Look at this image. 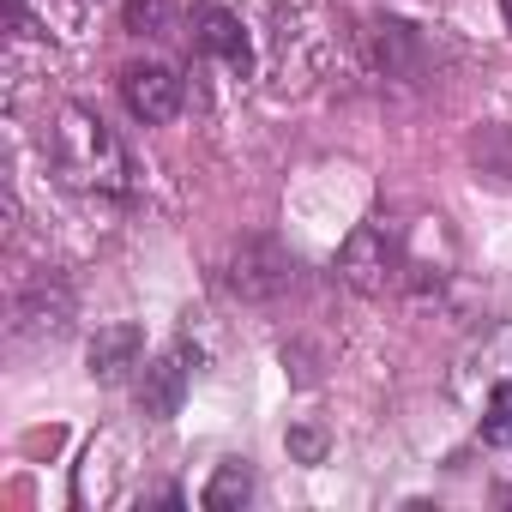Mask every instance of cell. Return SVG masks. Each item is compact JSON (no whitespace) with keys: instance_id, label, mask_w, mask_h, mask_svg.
I'll return each mask as SVG.
<instances>
[{"instance_id":"obj_1","label":"cell","mask_w":512,"mask_h":512,"mask_svg":"<svg viewBox=\"0 0 512 512\" xmlns=\"http://www.w3.org/2000/svg\"><path fill=\"white\" fill-rule=\"evenodd\" d=\"M49 157H55L61 181L79 187V193H103V199H133V193H139V163H133V151H127L121 133H115L97 109H85V103H67V109L55 115V127H49Z\"/></svg>"},{"instance_id":"obj_2","label":"cell","mask_w":512,"mask_h":512,"mask_svg":"<svg viewBox=\"0 0 512 512\" xmlns=\"http://www.w3.org/2000/svg\"><path fill=\"white\" fill-rule=\"evenodd\" d=\"M410 272H416V260H410L404 235H398L386 217L356 223L350 241L338 247V278H344L356 296H392V290L410 284Z\"/></svg>"},{"instance_id":"obj_3","label":"cell","mask_w":512,"mask_h":512,"mask_svg":"<svg viewBox=\"0 0 512 512\" xmlns=\"http://www.w3.org/2000/svg\"><path fill=\"white\" fill-rule=\"evenodd\" d=\"M223 284L241 302H278L296 284V260L278 241H266V235H241L235 253H229V266H223Z\"/></svg>"},{"instance_id":"obj_4","label":"cell","mask_w":512,"mask_h":512,"mask_svg":"<svg viewBox=\"0 0 512 512\" xmlns=\"http://www.w3.org/2000/svg\"><path fill=\"white\" fill-rule=\"evenodd\" d=\"M121 103H127L133 121L169 127L181 115V103H187V79L169 61H133V67H121Z\"/></svg>"},{"instance_id":"obj_5","label":"cell","mask_w":512,"mask_h":512,"mask_svg":"<svg viewBox=\"0 0 512 512\" xmlns=\"http://www.w3.org/2000/svg\"><path fill=\"white\" fill-rule=\"evenodd\" d=\"M13 332H19V338H67V332H73V290H67L55 272H43L31 290H19V302H13Z\"/></svg>"},{"instance_id":"obj_6","label":"cell","mask_w":512,"mask_h":512,"mask_svg":"<svg viewBox=\"0 0 512 512\" xmlns=\"http://www.w3.org/2000/svg\"><path fill=\"white\" fill-rule=\"evenodd\" d=\"M193 43H199L205 55H217L229 73L247 79V67H253V43H247V31H241L235 13H223V7H193Z\"/></svg>"},{"instance_id":"obj_7","label":"cell","mask_w":512,"mask_h":512,"mask_svg":"<svg viewBox=\"0 0 512 512\" xmlns=\"http://www.w3.org/2000/svg\"><path fill=\"white\" fill-rule=\"evenodd\" d=\"M139 356H145V332H139L133 320H115V326H103V332L91 338V350H85V362H91V380H103V386H121V380L139 368Z\"/></svg>"},{"instance_id":"obj_8","label":"cell","mask_w":512,"mask_h":512,"mask_svg":"<svg viewBox=\"0 0 512 512\" xmlns=\"http://www.w3.org/2000/svg\"><path fill=\"white\" fill-rule=\"evenodd\" d=\"M181 398H187V356L181 350H169L151 368H139V410L151 422H169L181 410Z\"/></svg>"},{"instance_id":"obj_9","label":"cell","mask_w":512,"mask_h":512,"mask_svg":"<svg viewBox=\"0 0 512 512\" xmlns=\"http://www.w3.org/2000/svg\"><path fill=\"white\" fill-rule=\"evenodd\" d=\"M374 43H380V73H392V79H416V73H422V61H416V49H422L416 25L380 19V25H374Z\"/></svg>"},{"instance_id":"obj_10","label":"cell","mask_w":512,"mask_h":512,"mask_svg":"<svg viewBox=\"0 0 512 512\" xmlns=\"http://www.w3.org/2000/svg\"><path fill=\"white\" fill-rule=\"evenodd\" d=\"M211 512H229V506H247L253 500V470H247V458H223L217 464V476L205 482V494H199Z\"/></svg>"},{"instance_id":"obj_11","label":"cell","mask_w":512,"mask_h":512,"mask_svg":"<svg viewBox=\"0 0 512 512\" xmlns=\"http://www.w3.org/2000/svg\"><path fill=\"white\" fill-rule=\"evenodd\" d=\"M482 440L488 446H512V380H500L482 404Z\"/></svg>"},{"instance_id":"obj_12","label":"cell","mask_w":512,"mask_h":512,"mask_svg":"<svg viewBox=\"0 0 512 512\" xmlns=\"http://www.w3.org/2000/svg\"><path fill=\"white\" fill-rule=\"evenodd\" d=\"M175 0H127V31L133 37H169Z\"/></svg>"},{"instance_id":"obj_13","label":"cell","mask_w":512,"mask_h":512,"mask_svg":"<svg viewBox=\"0 0 512 512\" xmlns=\"http://www.w3.org/2000/svg\"><path fill=\"white\" fill-rule=\"evenodd\" d=\"M290 452H296L302 464H320V458H326V434H320V428H290Z\"/></svg>"},{"instance_id":"obj_14","label":"cell","mask_w":512,"mask_h":512,"mask_svg":"<svg viewBox=\"0 0 512 512\" xmlns=\"http://www.w3.org/2000/svg\"><path fill=\"white\" fill-rule=\"evenodd\" d=\"M500 13H506V31H512V0H500Z\"/></svg>"},{"instance_id":"obj_15","label":"cell","mask_w":512,"mask_h":512,"mask_svg":"<svg viewBox=\"0 0 512 512\" xmlns=\"http://www.w3.org/2000/svg\"><path fill=\"white\" fill-rule=\"evenodd\" d=\"M500 500H506V506H512V488H506V494H500Z\"/></svg>"}]
</instances>
